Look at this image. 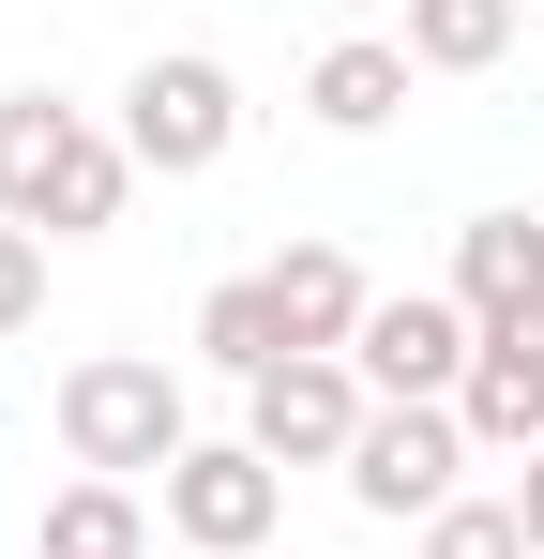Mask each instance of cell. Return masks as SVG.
Returning a JSON list of instances; mask_svg holds the SVG:
<instances>
[{"instance_id":"2","label":"cell","mask_w":544,"mask_h":559,"mask_svg":"<svg viewBox=\"0 0 544 559\" xmlns=\"http://www.w3.org/2000/svg\"><path fill=\"white\" fill-rule=\"evenodd\" d=\"M61 454L106 468V484H137V468H181L197 454V424H181V378L152 364V348H91L76 378H61Z\"/></svg>"},{"instance_id":"17","label":"cell","mask_w":544,"mask_h":559,"mask_svg":"<svg viewBox=\"0 0 544 559\" xmlns=\"http://www.w3.org/2000/svg\"><path fill=\"white\" fill-rule=\"evenodd\" d=\"M515 530H530V559H544V454H530V484H515Z\"/></svg>"},{"instance_id":"16","label":"cell","mask_w":544,"mask_h":559,"mask_svg":"<svg viewBox=\"0 0 544 559\" xmlns=\"http://www.w3.org/2000/svg\"><path fill=\"white\" fill-rule=\"evenodd\" d=\"M46 318V227H0V348Z\"/></svg>"},{"instance_id":"9","label":"cell","mask_w":544,"mask_h":559,"mask_svg":"<svg viewBox=\"0 0 544 559\" xmlns=\"http://www.w3.org/2000/svg\"><path fill=\"white\" fill-rule=\"evenodd\" d=\"M258 287H272V318H287V348H303V364H348V348H363V318H378V287H363L348 242H287Z\"/></svg>"},{"instance_id":"12","label":"cell","mask_w":544,"mask_h":559,"mask_svg":"<svg viewBox=\"0 0 544 559\" xmlns=\"http://www.w3.org/2000/svg\"><path fill=\"white\" fill-rule=\"evenodd\" d=\"M31 559H152V499L106 484V468H76V484L46 499V545H31Z\"/></svg>"},{"instance_id":"6","label":"cell","mask_w":544,"mask_h":559,"mask_svg":"<svg viewBox=\"0 0 544 559\" xmlns=\"http://www.w3.org/2000/svg\"><path fill=\"white\" fill-rule=\"evenodd\" d=\"M453 468H469V424H453V408H378V424L348 439V499L378 514V530H424V514L469 499Z\"/></svg>"},{"instance_id":"4","label":"cell","mask_w":544,"mask_h":559,"mask_svg":"<svg viewBox=\"0 0 544 559\" xmlns=\"http://www.w3.org/2000/svg\"><path fill=\"white\" fill-rule=\"evenodd\" d=\"M469 348H484V318L453 302V287H378V318H363V393L378 408H453L469 393Z\"/></svg>"},{"instance_id":"13","label":"cell","mask_w":544,"mask_h":559,"mask_svg":"<svg viewBox=\"0 0 544 559\" xmlns=\"http://www.w3.org/2000/svg\"><path fill=\"white\" fill-rule=\"evenodd\" d=\"M197 364H227L243 393H258L272 364H303V348H287V318H272V287H258V273H227L212 302H197Z\"/></svg>"},{"instance_id":"11","label":"cell","mask_w":544,"mask_h":559,"mask_svg":"<svg viewBox=\"0 0 544 559\" xmlns=\"http://www.w3.org/2000/svg\"><path fill=\"white\" fill-rule=\"evenodd\" d=\"M409 76H424V61H409V31H348V46H318V76H303V106H318L333 136H378V121L409 106Z\"/></svg>"},{"instance_id":"14","label":"cell","mask_w":544,"mask_h":559,"mask_svg":"<svg viewBox=\"0 0 544 559\" xmlns=\"http://www.w3.org/2000/svg\"><path fill=\"white\" fill-rule=\"evenodd\" d=\"M409 61H424V76H484V61H515V0H409Z\"/></svg>"},{"instance_id":"15","label":"cell","mask_w":544,"mask_h":559,"mask_svg":"<svg viewBox=\"0 0 544 559\" xmlns=\"http://www.w3.org/2000/svg\"><path fill=\"white\" fill-rule=\"evenodd\" d=\"M424 559H530V530H515V499H453L424 514Z\"/></svg>"},{"instance_id":"10","label":"cell","mask_w":544,"mask_h":559,"mask_svg":"<svg viewBox=\"0 0 544 559\" xmlns=\"http://www.w3.org/2000/svg\"><path fill=\"white\" fill-rule=\"evenodd\" d=\"M453 302L469 318H544V227L530 212H469L453 227Z\"/></svg>"},{"instance_id":"7","label":"cell","mask_w":544,"mask_h":559,"mask_svg":"<svg viewBox=\"0 0 544 559\" xmlns=\"http://www.w3.org/2000/svg\"><path fill=\"white\" fill-rule=\"evenodd\" d=\"M378 424V393H363V364H272L258 393H243V439H258L272 468H348V439Z\"/></svg>"},{"instance_id":"5","label":"cell","mask_w":544,"mask_h":559,"mask_svg":"<svg viewBox=\"0 0 544 559\" xmlns=\"http://www.w3.org/2000/svg\"><path fill=\"white\" fill-rule=\"evenodd\" d=\"M167 530L197 559H272V530H287V468H272L258 439H197V454L167 468Z\"/></svg>"},{"instance_id":"8","label":"cell","mask_w":544,"mask_h":559,"mask_svg":"<svg viewBox=\"0 0 544 559\" xmlns=\"http://www.w3.org/2000/svg\"><path fill=\"white\" fill-rule=\"evenodd\" d=\"M453 424H469V454H544V318H484Z\"/></svg>"},{"instance_id":"1","label":"cell","mask_w":544,"mask_h":559,"mask_svg":"<svg viewBox=\"0 0 544 559\" xmlns=\"http://www.w3.org/2000/svg\"><path fill=\"white\" fill-rule=\"evenodd\" d=\"M121 197H137V152L106 121H76L61 92H0V227L91 242V227H121Z\"/></svg>"},{"instance_id":"3","label":"cell","mask_w":544,"mask_h":559,"mask_svg":"<svg viewBox=\"0 0 544 559\" xmlns=\"http://www.w3.org/2000/svg\"><path fill=\"white\" fill-rule=\"evenodd\" d=\"M121 152H137V182H212V167L243 152V76H227L212 46L137 61V92H121Z\"/></svg>"}]
</instances>
